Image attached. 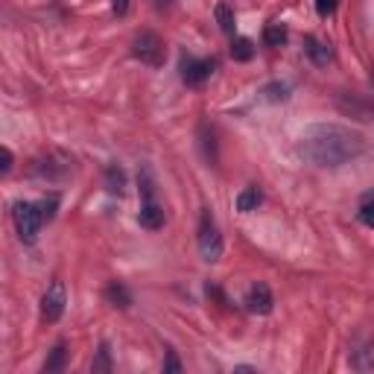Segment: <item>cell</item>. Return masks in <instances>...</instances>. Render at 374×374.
<instances>
[{
	"mask_svg": "<svg viewBox=\"0 0 374 374\" xmlns=\"http://www.w3.org/2000/svg\"><path fill=\"white\" fill-rule=\"evenodd\" d=\"M275 307V295L266 284H255V287L249 290L246 295V310L249 313H258V316H269Z\"/></svg>",
	"mask_w": 374,
	"mask_h": 374,
	"instance_id": "ba28073f",
	"label": "cell"
},
{
	"mask_svg": "<svg viewBox=\"0 0 374 374\" xmlns=\"http://www.w3.org/2000/svg\"><path fill=\"white\" fill-rule=\"evenodd\" d=\"M216 71V62L214 59H193V56H184L182 59V82L184 85H202L205 79H211V73Z\"/></svg>",
	"mask_w": 374,
	"mask_h": 374,
	"instance_id": "8992f818",
	"label": "cell"
},
{
	"mask_svg": "<svg viewBox=\"0 0 374 374\" xmlns=\"http://www.w3.org/2000/svg\"><path fill=\"white\" fill-rule=\"evenodd\" d=\"M366 152V138L351 126L316 123L307 126L299 138V155L316 167H342Z\"/></svg>",
	"mask_w": 374,
	"mask_h": 374,
	"instance_id": "6da1fadb",
	"label": "cell"
},
{
	"mask_svg": "<svg viewBox=\"0 0 374 374\" xmlns=\"http://www.w3.org/2000/svg\"><path fill=\"white\" fill-rule=\"evenodd\" d=\"M138 182H140V199H144V202H155V184H152L149 170H140Z\"/></svg>",
	"mask_w": 374,
	"mask_h": 374,
	"instance_id": "ffe728a7",
	"label": "cell"
},
{
	"mask_svg": "<svg viewBox=\"0 0 374 374\" xmlns=\"http://www.w3.org/2000/svg\"><path fill=\"white\" fill-rule=\"evenodd\" d=\"M287 38H290V32L281 21H272V24L263 27V44L266 47H281V44H287Z\"/></svg>",
	"mask_w": 374,
	"mask_h": 374,
	"instance_id": "7c38bea8",
	"label": "cell"
},
{
	"mask_svg": "<svg viewBox=\"0 0 374 374\" xmlns=\"http://www.w3.org/2000/svg\"><path fill=\"white\" fill-rule=\"evenodd\" d=\"M199 255L208 263H216L223 258V234H219V225L211 211H202L199 219Z\"/></svg>",
	"mask_w": 374,
	"mask_h": 374,
	"instance_id": "277c9868",
	"label": "cell"
},
{
	"mask_svg": "<svg viewBox=\"0 0 374 374\" xmlns=\"http://www.w3.org/2000/svg\"><path fill=\"white\" fill-rule=\"evenodd\" d=\"M97 371H112V354H108L105 342L100 345V354H97V360H94V374Z\"/></svg>",
	"mask_w": 374,
	"mask_h": 374,
	"instance_id": "44dd1931",
	"label": "cell"
},
{
	"mask_svg": "<svg viewBox=\"0 0 374 374\" xmlns=\"http://www.w3.org/2000/svg\"><path fill=\"white\" fill-rule=\"evenodd\" d=\"M132 56L138 62L149 64V68H161L164 62H167V47H164V41L155 36V32H138L135 41H132Z\"/></svg>",
	"mask_w": 374,
	"mask_h": 374,
	"instance_id": "3957f363",
	"label": "cell"
},
{
	"mask_svg": "<svg viewBox=\"0 0 374 374\" xmlns=\"http://www.w3.org/2000/svg\"><path fill=\"white\" fill-rule=\"evenodd\" d=\"M336 105H339V112L354 120H374V100H369L362 94H339Z\"/></svg>",
	"mask_w": 374,
	"mask_h": 374,
	"instance_id": "52a82bcc",
	"label": "cell"
},
{
	"mask_svg": "<svg viewBox=\"0 0 374 374\" xmlns=\"http://www.w3.org/2000/svg\"><path fill=\"white\" fill-rule=\"evenodd\" d=\"M357 216H360V223H362V225L374 228V202H366V205H362Z\"/></svg>",
	"mask_w": 374,
	"mask_h": 374,
	"instance_id": "603a6c76",
	"label": "cell"
},
{
	"mask_svg": "<svg viewBox=\"0 0 374 374\" xmlns=\"http://www.w3.org/2000/svg\"><path fill=\"white\" fill-rule=\"evenodd\" d=\"M12 219H15V228H18V237L24 243H36L38 240V231L44 225V216H41V205L36 202H15L12 208Z\"/></svg>",
	"mask_w": 374,
	"mask_h": 374,
	"instance_id": "7a4b0ae2",
	"label": "cell"
},
{
	"mask_svg": "<svg viewBox=\"0 0 374 374\" xmlns=\"http://www.w3.org/2000/svg\"><path fill=\"white\" fill-rule=\"evenodd\" d=\"M263 100H269V103H284L290 97V85H284V82H269V85H263Z\"/></svg>",
	"mask_w": 374,
	"mask_h": 374,
	"instance_id": "ac0fdd59",
	"label": "cell"
},
{
	"mask_svg": "<svg viewBox=\"0 0 374 374\" xmlns=\"http://www.w3.org/2000/svg\"><path fill=\"white\" fill-rule=\"evenodd\" d=\"M334 9H336V0H316V12L327 18V15H334Z\"/></svg>",
	"mask_w": 374,
	"mask_h": 374,
	"instance_id": "cb8c5ba5",
	"label": "cell"
},
{
	"mask_svg": "<svg viewBox=\"0 0 374 374\" xmlns=\"http://www.w3.org/2000/svg\"><path fill=\"white\" fill-rule=\"evenodd\" d=\"M263 202V193H260V187H246L243 193L237 196V211H243V214H249V211H258V205Z\"/></svg>",
	"mask_w": 374,
	"mask_h": 374,
	"instance_id": "5bb4252c",
	"label": "cell"
},
{
	"mask_svg": "<svg viewBox=\"0 0 374 374\" xmlns=\"http://www.w3.org/2000/svg\"><path fill=\"white\" fill-rule=\"evenodd\" d=\"M199 138H202V152H205V161L208 164H216V140H214V129H208V126H202L199 129Z\"/></svg>",
	"mask_w": 374,
	"mask_h": 374,
	"instance_id": "d6986e66",
	"label": "cell"
},
{
	"mask_svg": "<svg viewBox=\"0 0 374 374\" xmlns=\"http://www.w3.org/2000/svg\"><path fill=\"white\" fill-rule=\"evenodd\" d=\"M105 299H108V304L120 307V310L132 307V292H129L120 281H112V284H108V287H105Z\"/></svg>",
	"mask_w": 374,
	"mask_h": 374,
	"instance_id": "4fadbf2b",
	"label": "cell"
},
{
	"mask_svg": "<svg viewBox=\"0 0 374 374\" xmlns=\"http://www.w3.org/2000/svg\"><path fill=\"white\" fill-rule=\"evenodd\" d=\"M251 56H255V44H251L249 38H243V36L231 38V59H234V62H249Z\"/></svg>",
	"mask_w": 374,
	"mask_h": 374,
	"instance_id": "2e32d148",
	"label": "cell"
},
{
	"mask_svg": "<svg viewBox=\"0 0 374 374\" xmlns=\"http://www.w3.org/2000/svg\"><path fill=\"white\" fill-rule=\"evenodd\" d=\"M214 15H216V24H219V29H223L225 36H234V29H237V21H234V9H231L228 3H216Z\"/></svg>",
	"mask_w": 374,
	"mask_h": 374,
	"instance_id": "9a60e30c",
	"label": "cell"
},
{
	"mask_svg": "<svg viewBox=\"0 0 374 374\" xmlns=\"http://www.w3.org/2000/svg\"><path fill=\"white\" fill-rule=\"evenodd\" d=\"M304 53H307V59H310L313 64H327V62H331V56H334L331 47H327L325 41H319L316 36L304 38Z\"/></svg>",
	"mask_w": 374,
	"mask_h": 374,
	"instance_id": "30bf717a",
	"label": "cell"
},
{
	"mask_svg": "<svg viewBox=\"0 0 374 374\" xmlns=\"http://www.w3.org/2000/svg\"><path fill=\"white\" fill-rule=\"evenodd\" d=\"M64 304H68V295H64V284H62V281H53L50 290L44 292V299H41V319H44L47 325L59 322L62 313H64Z\"/></svg>",
	"mask_w": 374,
	"mask_h": 374,
	"instance_id": "5b68a950",
	"label": "cell"
},
{
	"mask_svg": "<svg viewBox=\"0 0 374 374\" xmlns=\"http://www.w3.org/2000/svg\"><path fill=\"white\" fill-rule=\"evenodd\" d=\"M56 208H59V196H50V199L41 202V216H44V223H50V219L56 216Z\"/></svg>",
	"mask_w": 374,
	"mask_h": 374,
	"instance_id": "7402d4cb",
	"label": "cell"
},
{
	"mask_svg": "<svg viewBox=\"0 0 374 374\" xmlns=\"http://www.w3.org/2000/svg\"><path fill=\"white\" fill-rule=\"evenodd\" d=\"M112 9H114L117 18H123L129 12V0H112Z\"/></svg>",
	"mask_w": 374,
	"mask_h": 374,
	"instance_id": "484cf974",
	"label": "cell"
},
{
	"mask_svg": "<svg viewBox=\"0 0 374 374\" xmlns=\"http://www.w3.org/2000/svg\"><path fill=\"white\" fill-rule=\"evenodd\" d=\"M12 170V152H9V147H3V173Z\"/></svg>",
	"mask_w": 374,
	"mask_h": 374,
	"instance_id": "4316f807",
	"label": "cell"
},
{
	"mask_svg": "<svg viewBox=\"0 0 374 374\" xmlns=\"http://www.w3.org/2000/svg\"><path fill=\"white\" fill-rule=\"evenodd\" d=\"M164 371H182V362H179V357H175V351H167V360H164Z\"/></svg>",
	"mask_w": 374,
	"mask_h": 374,
	"instance_id": "d4e9b609",
	"label": "cell"
},
{
	"mask_svg": "<svg viewBox=\"0 0 374 374\" xmlns=\"http://www.w3.org/2000/svg\"><path fill=\"white\" fill-rule=\"evenodd\" d=\"M105 187H108V193H114V196L126 190V170L120 167V164H108L105 167Z\"/></svg>",
	"mask_w": 374,
	"mask_h": 374,
	"instance_id": "8fae6325",
	"label": "cell"
},
{
	"mask_svg": "<svg viewBox=\"0 0 374 374\" xmlns=\"http://www.w3.org/2000/svg\"><path fill=\"white\" fill-rule=\"evenodd\" d=\"M64 362H68V345L59 342L56 348L50 351V357L47 362H44V374H53V371H62L64 369Z\"/></svg>",
	"mask_w": 374,
	"mask_h": 374,
	"instance_id": "e0dca14e",
	"label": "cell"
},
{
	"mask_svg": "<svg viewBox=\"0 0 374 374\" xmlns=\"http://www.w3.org/2000/svg\"><path fill=\"white\" fill-rule=\"evenodd\" d=\"M138 223L147 231H158V228H164V223H167V214H164L161 205L144 202V208H140V214H138Z\"/></svg>",
	"mask_w": 374,
	"mask_h": 374,
	"instance_id": "9c48e42d",
	"label": "cell"
}]
</instances>
